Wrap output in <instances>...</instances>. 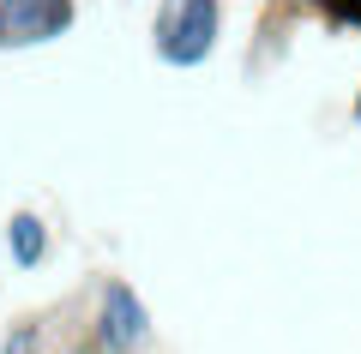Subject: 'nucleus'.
Listing matches in <instances>:
<instances>
[{
    "label": "nucleus",
    "instance_id": "f257e3e1",
    "mask_svg": "<svg viewBox=\"0 0 361 354\" xmlns=\"http://www.w3.org/2000/svg\"><path fill=\"white\" fill-rule=\"evenodd\" d=\"M217 30H223V6H217V0H163V13H157V25H151L157 61H163V66H199V61H211Z\"/></svg>",
    "mask_w": 361,
    "mask_h": 354
},
{
    "label": "nucleus",
    "instance_id": "7ed1b4c3",
    "mask_svg": "<svg viewBox=\"0 0 361 354\" xmlns=\"http://www.w3.org/2000/svg\"><path fill=\"white\" fill-rule=\"evenodd\" d=\"M78 18L73 0H0V49H42Z\"/></svg>",
    "mask_w": 361,
    "mask_h": 354
},
{
    "label": "nucleus",
    "instance_id": "20e7f679",
    "mask_svg": "<svg viewBox=\"0 0 361 354\" xmlns=\"http://www.w3.org/2000/svg\"><path fill=\"white\" fill-rule=\"evenodd\" d=\"M6 253H13L18 270H37L49 258V228H42L37 210H13V222H6Z\"/></svg>",
    "mask_w": 361,
    "mask_h": 354
},
{
    "label": "nucleus",
    "instance_id": "39448f33",
    "mask_svg": "<svg viewBox=\"0 0 361 354\" xmlns=\"http://www.w3.org/2000/svg\"><path fill=\"white\" fill-rule=\"evenodd\" d=\"M0 354H49V348H42V330L37 324H13L6 342H0Z\"/></svg>",
    "mask_w": 361,
    "mask_h": 354
},
{
    "label": "nucleus",
    "instance_id": "f03ea898",
    "mask_svg": "<svg viewBox=\"0 0 361 354\" xmlns=\"http://www.w3.org/2000/svg\"><path fill=\"white\" fill-rule=\"evenodd\" d=\"M90 342L97 354H139L151 342V306L139 301V289L121 277H109L97 289V312H90Z\"/></svg>",
    "mask_w": 361,
    "mask_h": 354
},
{
    "label": "nucleus",
    "instance_id": "423d86ee",
    "mask_svg": "<svg viewBox=\"0 0 361 354\" xmlns=\"http://www.w3.org/2000/svg\"><path fill=\"white\" fill-rule=\"evenodd\" d=\"M355 120H361V96H355Z\"/></svg>",
    "mask_w": 361,
    "mask_h": 354
}]
</instances>
